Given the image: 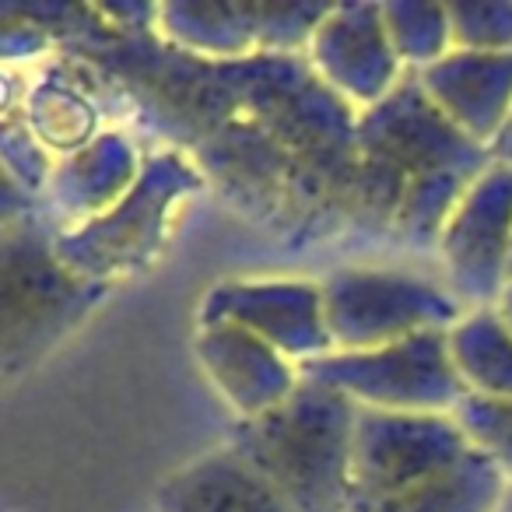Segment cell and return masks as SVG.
I'll list each match as a JSON object with an SVG mask.
<instances>
[{
    "instance_id": "18",
    "label": "cell",
    "mask_w": 512,
    "mask_h": 512,
    "mask_svg": "<svg viewBox=\"0 0 512 512\" xmlns=\"http://www.w3.org/2000/svg\"><path fill=\"white\" fill-rule=\"evenodd\" d=\"M383 22L390 32L393 53L407 71H425L439 64L453 50V29H449L446 4L428 0H390L383 4Z\"/></svg>"
},
{
    "instance_id": "7",
    "label": "cell",
    "mask_w": 512,
    "mask_h": 512,
    "mask_svg": "<svg viewBox=\"0 0 512 512\" xmlns=\"http://www.w3.org/2000/svg\"><path fill=\"white\" fill-rule=\"evenodd\" d=\"M334 351H372L428 330H453L463 302L404 267H337L320 281Z\"/></svg>"
},
{
    "instance_id": "10",
    "label": "cell",
    "mask_w": 512,
    "mask_h": 512,
    "mask_svg": "<svg viewBox=\"0 0 512 512\" xmlns=\"http://www.w3.org/2000/svg\"><path fill=\"white\" fill-rule=\"evenodd\" d=\"M309 60L323 85L362 109L383 102L407 74L393 53L383 4H334L309 39Z\"/></svg>"
},
{
    "instance_id": "5",
    "label": "cell",
    "mask_w": 512,
    "mask_h": 512,
    "mask_svg": "<svg viewBox=\"0 0 512 512\" xmlns=\"http://www.w3.org/2000/svg\"><path fill=\"white\" fill-rule=\"evenodd\" d=\"M57 232L36 214L4 228V362L8 376L29 372L50 348H57L106 295L71 274L57 256Z\"/></svg>"
},
{
    "instance_id": "12",
    "label": "cell",
    "mask_w": 512,
    "mask_h": 512,
    "mask_svg": "<svg viewBox=\"0 0 512 512\" xmlns=\"http://www.w3.org/2000/svg\"><path fill=\"white\" fill-rule=\"evenodd\" d=\"M418 85L442 116L470 141L491 148L512 116V53L449 50L439 64L425 67Z\"/></svg>"
},
{
    "instance_id": "17",
    "label": "cell",
    "mask_w": 512,
    "mask_h": 512,
    "mask_svg": "<svg viewBox=\"0 0 512 512\" xmlns=\"http://www.w3.org/2000/svg\"><path fill=\"white\" fill-rule=\"evenodd\" d=\"M22 120L32 130V137L50 155L60 158L88 148L99 137V113H95V106L78 88H71L67 81L57 78L32 85V92L25 95Z\"/></svg>"
},
{
    "instance_id": "14",
    "label": "cell",
    "mask_w": 512,
    "mask_h": 512,
    "mask_svg": "<svg viewBox=\"0 0 512 512\" xmlns=\"http://www.w3.org/2000/svg\"><path fill=\"white\" fill-rule=\"evenodd\" d=\"M155 512H292L232 446L211 449L169 474L155 491Z\"/></svg>"
},
{
    "instance_id": "21",
    "label": "cell",
    "mask_w": 512,
    "mask_h": 512,
    "mask_svg": "<svg viewBox=\"0 0 512 512\" xmlns=\"http://www.w3.org/2000/svg\"><path fill=\"white\" fill-rule=\"evenodd\" d=\"M53 165L57 162L32 137L25 120H15L11 113L4 116V176L15 186H22L29 197H36V193H46V186H50Z\"/></svg>"
},
{
    "instance_id": "20",
    "label": "cell",
    "mask_w": 512,
    "mask_h": 512,
    "mask_svg": "<svg viewBox=\"0 0 512 512\" xmlns=\"http://www.w3.org/2000/svg\"><path fill=\"white\" fill-rule=\"evenodd\" d=\"M446 11L453 50L512 53V0H460Z\"/></svg>"
},
{
    "instance_id": "8",
    "label": "cell",
    "mask_w": 512,
    "mask_h": 512,
    "mask_svg": "<svg viewBox=\"0 0 512 512\" xmlns=\"http://www.w3.org/2000/svg\"><path fill=\"white\" fill-rule=\"evenodd\" d=\"M446 288L470 309L498 306L512 264V165L491 162L439 235Z\"/></svg>"
},
{
    "instance_id": "13",
    "label": "cell",
    "mask_w": 512,
    "mask_h": 512,
    "mask_svg": "<svg viewBox=\"0 0 512 512\" xmlns=\"http://www.w3.org/2000/svg\"><path fill=\"white\" fill-rule=\"evenodd\" d=\"M141 169L144 162L137 158L134 144L116 130H102L88 148L57 158L53 165L50 186H46L53 218L71 225L99 218L127 197Z\"/></svg>"
},
{
    "instance_id": "6",
    "label": "cell",
    "mask_w": 512,
    "mask_h": 512,
    "mask_svg": "<svg viewBox=\"0 0 512 512\" xmlns=\"http://www.w3.org/2000/svg\"><path fill=\"white\" fill-rule=\"evenodd\" d=\"M449 330H428L372 351H330L299 365L302 379L344 393L365 411L453 414L467 397L449 355Z\"/></svg>"
},
{
    "instance_id": "4",
    "label": "cell",
    "mask_w": 512,
    "mask_h": 512,
    "mask_svg": "<svg viewBox=\"0 0 512 512\" xmlns=\"http://www.w3.org/2000/svg\"><path fill=\"white\" fill-rule=\"evenodd\" d=\"M204 190V176L179 151H155L130 193L106 214L57 232V256L71 274L95 285L141 274L162 256L172 214L186 197Z\"/></svg>"
},
{
    "instance_id": "24",
    "label": "cell",
    "mask_w": 512,
    "mask_h": 512,
    "mask_svg": "<svg viewBox=\"0 0 512 512\" xmlns=\"http://www.w3.org/2000/svg\"><path fill=\"white\" fill-rule=\"evenodd\" d=\"M495 512H512V484L505 488V495H502V502L495 505Z\"/></svg>"
},
{
    "instance_id": "3",
    "label": "cell",
    "mask_w": 512,
    "mask_h": 512,
    "mask_svg": "<svg viewBox=\"0 0 512 512\" xmlns=\"http://www.w3.org/2000/svg\"><path fill=\"white\" fill-rule=\"evenodd\" d=\"M355 428L358 404L302 379L285 404L239 421L228 446L292 512H351Z\"/></svg>"
},
{
    "instance_id": "9",
    "label": "cell",
    "mask_w": 512,
    "mask_h": 512,
    "mask_svg": "<svg viewBox=\"0 0 512 512\" xmlns=\"http://www.w3.org/2000/svg\"><path fill=\"white\" fill-rule=\"evenodd\" d=\"M197 323L242 327L295 365L334 351L316 281H218L207 288Z\"/></svg>"
},
{
    "instance_id": "16",
    "label": "cell",
    "mask_w": 512,
    "mask_h": 512,
    "mask_svg": "<svg viewBox=\"0 0 512 512\" xmlns=\"http://www.w3.org/2000/svg\"><path fill=\"white\" fill-rule=\"evenodd\" d=\"M446 337L453 365L470 393L495 400L512 397V330L495 306L470 309Z\"/></svg>"
},
{
    "instance_id": "1",
    "label": "cell",
    "mask_w": 512,
    "mask_h": 512,
    "mask_svg": "<svg viewBox=\"0 0 512 512\" xmlns=\"http://www.w3.org/2000/svg\"><path fill=\"white\" fill-rule=\"evenodd\" d=\"M351 144L362 221L418 249L439 246L449 214L491 165V151L435 109L414 71L362 109Z\"/></svg>"
},
{
    "instance_id": "15",
    "label": "cell",
    "mask_w": 512,
    "mask_h": 512,
    "mask_svg": "<svg viewBox=\"0 0 512 512\" xmlns=\"http://www.w3.org/2000/svg\"><path fill=\"white\" fill-rule=\"evenodd\" d=\"M155 29L165 39L204 57H249L256 43V4H200L169 0L155 8Z\"/></svg>"
},
{
    "instance_id": "25",
    "label": "cell",
    "mask_w": 512,
    "mask_h": 512,
    "mask_svg": "<svg viewBox=\"0 0 512 512\" xmlns=\"http://www.w3.org/2000/svg\"><path fill=\"white\" fill-rule=\"evenodd\" d=\"M509 281H512V264H509Z\"/></svg>"
},
{
    "instance_id": "2",
    "label": "cell",
    "mask_w": 512,
    "mask_h": 512,
    "mask_svg": "<svg viewBox=\"0 0 512 512\" xmlns=\"http://www.w3.org/2000/svg\"><path fill=\"white\" fill-rule=\"evenodd\" d=\"M505 488L453 414L358 407L351 512H495Z\"/></svg>"
},
{
    "instance_id": "19",
    "label": "cell",
    "mask_w": 512,
    "mask_h": 512,
    "mask_svg": "<svg viewBox=\"0 0 512 512\" xmlns=\"http://www.w3.org/2000/svg\"><path fill=\"white\" fill-rule=\"evenodd\" d=\"M453 418L463 428V435L474 442V449H481L512 484V397L495 400L467 393Z\"/></svg>"
},
{
    "instance_id": "22",
    "label": "cell",
    "mask_w": 512,
    "mask_h": 512,
    "mask_svg": "<svg viewBox=\"0 0 512 512\" xmlns=\"http://www.w3.org/2000/svg\"><path fill=\"white\" fill-rule=\"evenodd\" d=\"M491 162H502V165H512V116H509V123L502 127V134L491 141Z\"/></svg>"
},
{
    "instance_id": "11",
    "label": "cell",
    "mask_w": 512,
    "mask_h": 512,
    "mask_svg": "<svg viewBox=\"0 0 512 512\" xmlns=\"http://www.w3.org/2000/svg\"><path fill=\"white\" fill-rule=\"evenodd\" d=\"M193 351H197L200 369L207 372L214 390L225 397V404L239 414V421L274 411L302 383L299 365L232 323L200 327Z\"/></svg>"
},
{
    "instance_id": "23",
    "label": "cell",
    "mask_w": 512,
    "mask_h": 512,
    "mask_svg": "<svg viewBox=\"0 0 512 512\" xmlns=\"http://www.w3.org/2000/svg\"><path fill=\"white\" fill-rule=\"evenodd\" d=\"M498 316H502V320H505V327H509L512 330V281H509V285H505V292H502V299H498Z\"/></svg>"
}]
</instances>
